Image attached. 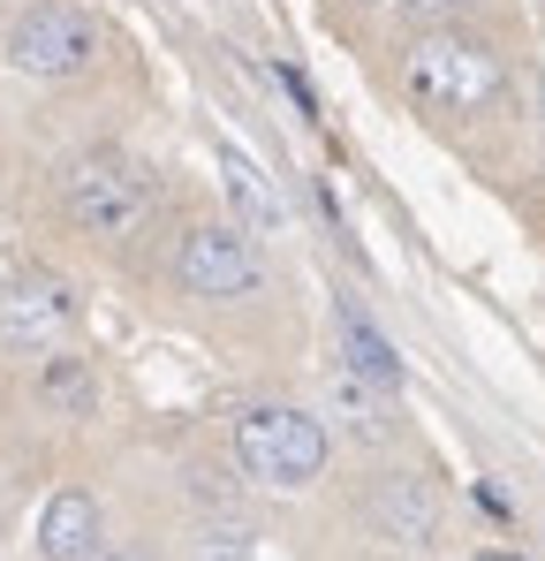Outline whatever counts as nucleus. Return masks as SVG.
Listing matches in <instances>:
<instances>
[{"mask_svg": "<svg viewBox=\"0 0 545 561\" xmlns=\"http://www.w3.org/2000/svg\"><path fill=\"white\" fill-rule=\"evenodd\" d=\"M500 84H508L500 54L469 31H425L409 46V92L425 106H440V114H477V106L500 99Z\"/></svg>", "mask_w": 545, "mask_h": 561, "instance_id": "1", "label": "nucleus"}, {"mask_svg": "<svg viewBox=\"0 0 545 561\" xmlns=\"http://www.w3.org/2000/svg\"><path fill=\"white\" fill-rule=\"evenodd\" d=\"M235 463L251 470L258 485H311L326 470V425L311 410L258 402V410L235 417Z\"/></svg>", "mask_w": 545, "mask_h": 561, "instance_id": "2", "label": "nucleus"}, {"mask_svg": "<svg viewBox=\"0 0 545 561\" xmlns=\"http://www.w3.org/2000/svg\"><path fill=\"white\" fill-rule=\"evenodd\" d=\"M61 197H69V220L84 236H129L144 213H152V190L144 175L121 160V152H84L69 175H61Z\"/></svg>", "mask_w": 545, "mask_h": 561, "instance_id": "3", "label": "nucleus"}, {"mask_svg": "<svg viewBox=\"0 0 545 561\" xmlns=\"http://www.w3.org/2000/svg\"><path fill=\"white\" fill-rule=\"evenodd\" d=\"M91 54H98V31H91L77 8H61V0L23 8L15 31H8V61L31 69V77H77Z\"/></svg>", "mask_w": 545, "mask_h": 561, "instance_id": "4", "label": "nucleus"}, {"mask_svg": "<svg viewBox=\"0 0 545 561\" xmlns=\"http://www.w3.org/2000/svg\"><path fill=\"white\" fill-rule=\"evenodd\" d=\"M175 266H182V288H189V296H212V304L258 288V251H251V236H243V228H220V220L182 236Z\"/></svg>", "mask_w": 545, "mask_h": 561, "instance_id": "5", "label": "nucleus"}, {"mask_svg": "<svg viewBox=\"0 0 545 561\" xmlns=\"http://www.w3.org/2000/svg\"><path fill=\"white\" fill-rule=\"evenodd\" d=\"M77 319V296L54 274H23L0 288V350H54Z\"/></svg>", "mask_w": 545, "mask_h": 561, "instance_id": "6", "label": "nucleus"}, {"mask_svg": "<svg viewBox=\"0 0 545 561\" xmlns=\"http://www.w3.org/2000/svg\"><path fill=\"white\" fill-rule=\"evenodd\" d=\"M371 516H379L386 539H409V547L440 539V493H432V478H386L371 493Z\"/></svg>", "mask_w": 545, "mask_h": 561, "instance_id": "7", "label": "nucleus"}, {"mask_svg": "<svg viewBox=\"0 0 545 561\" xmlns=\"http://www.w3.org/2000/svg\"><path fill=\"white\" fill-rule=\"evenodd\" d=\"M38 554L46 561H91L98 554V501L91 493H54L38 516Z\"/></svg>", "mask_w": 545, "mask_h": 561, "instance_id": "8", "label": "nucleus"}, {"mask_svg": "<svg viewBox=\"0 0 545 561\" xmlns=\"http://www.w3.org/2000/svg\"><path fill=\"white\" fill-rule=\"evenodd\" d=\"M326 402H334V417H341L357 440H386V433H394V402H386V387H371V379H357V373H334Z\"/></svg>", "mask_w": 545, "mask_h": 561, "instance_id": "9", "label": "nucleus"}, {"mask_svg": "<svg viewBox=\"0 0 545 561\" xmlns=\"http://www.w3.org/2000/svg\"><path fill=\"white\" fill-rule=\"evenodd\" d=\"M220 175H228V197H235V213L258 228V236H272L280 228V197H272V183H266V168L251 160V152H220Z\"/></svg>", "mask_w": 545, "mask_h": 561, "instance_id": "10", "label": "nucleus"}, {"mask_svg": "<svg viewBox=\"0 0 545 561\" xmlns=\"http://www.w3.org/2000/svg\"><path fill=\"white\" fill-rule=\"evenodd\" d=\"M341 350H349V373H357V379H371V387H386V394H394L402 365H394V350H386V342L363 327L357 311H341Z\"/></svg>", "mask_w": 545, "mask_h": 561, "instance_id": "11", "label": "nucleus"}, {"mask_svg": "<svg viewBox=\"0 0 545 561\" xmlns=\"http://www.w3.org/2000/svg\"><path fill=\"white\" fill-rule=\"evenodd\" d=\"M38 394H46V410H61V417H84L91 410V373L77 357H54L46 379H38Z\"/></svg>", "mask_w": 545, "mask_h": 561, "instance_id": "12", "label": "nucleus"}, {"mask_svg": "<svg viewBox=\"0 0 545 561\" xmlns=\"http://www.w3.org/2000/svg\"><path fill=\"white\" fill-rule=\"evenodd\" d=\"M197 561H251V531L243 524H212L197 539Z\"/></svg>", "mask_w": 545, "mask_h": 561, "instance_id": "13", "label": "nucleus"}, {"mask_svg": "<svg viewBox=\"0 0 545 561\" xmlns=\"http://www.w3.org/2000/svg\"><path fill=\"white\" fill-rule=\"evenodd\" d=\"M477 0H402V15L417 23V31H448L454 15H469Z\"/></svg>", "mask_w": 545, "mask_h": 561, "instance_id": "14", "label": "nucleus"}, {"mask_svg": "<svg viewBox=\"0 0 545 561\" xmlns=\"http://www.w3.org/2000/svg\"><path fill=\"white\" fill-rule=\"evenodd\" d=\"M91 561H144V554H129V547H98Z\"/></svg>", "mask_w": 545, "mask_h": 561, "instance_id": "15", "label": "nucleus"}, {"mask_svg": "<svg viewBox=\"0 0 545 561\" xmlns=\"http://www.w3.org/2000/svg\"><path fill=\"white\" fill-rule=\"evenodd\" d=\"M477 561H523V554H477Z\"/></svg>", "mask_w": 545, "mask_h": 561, "instance_id": "16", "label": "nucleus"}]
</instances>
